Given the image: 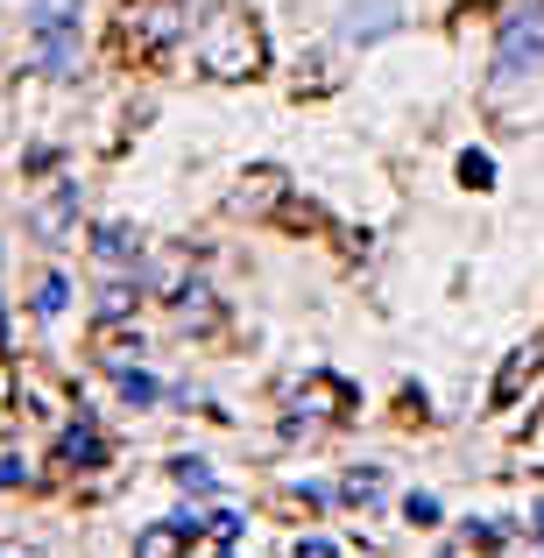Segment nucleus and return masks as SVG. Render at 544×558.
<instances>
[{"label":"nucleus","instance_id":"f257e3e1","mask_svg":"<svg viewBox=\"0 0 544 558\" xmlns=\"http://www.w3.org/2000/svg\"><path fill=\"white\" fill-rule=\"evenodd\" d=\"M262 28H255V14H241V8H213L205 14V28H198V64H205V78H219V85H241V78H255L262 71Z\"/></svg>","mask_w":544,"mask_h":558},{"label":"nucleus","instance_id":"f03ea898","mask_svg":"<svg viewBox=\"0 0 544 558\" xmlns=\"http://www.w3.org/2000/svg\"><path fill=\"white\" fill-rule=\"evenodd\" d=\"M503 64H531V57H544V0H509L503 14Z\"/></svg>","mask_w":544,"mask_h":558},{"label":"nucleus","instance_id":"7ed1b4c3","mask_svg":"<svg viewBox=\"0 0 544 558\" xmlns=\"http://www.w3.org/2000/svg\"><path fill=\"white\" fill-rule=\"evenodd\" d=\"M28 28H36V71L71 78L78 71V22H28Z\"/></svg>","mask_w":544,"mask_h":558},{"label":"nucleus","instance_id":"20e7f679","mask_svg":"<svg viewBox=\"0 0 544 558\" xmlns=\"http://www.w3.org/2000/svg\"><path fill=\"white\" fill-rule=\"evenodd\" d=\"M396 28V0H354V8L340 14V43H375Z\"/></svg>","mask_w":544,"mask_h":558},{"label":"nucleus","instance_id":"39448f33","mask_svg":"<svg viewBox=\"0 0 544 558\" xmlns=\"http://www.w3.org/2000/svg\"><path fill=\"white\" fill-rule=\"evenodd\" d=\"M71 227H78V184H57L50 198L36 205V233H43V241H64Z\"/></svg>","mask_w":544,"mask_h":558},{"label":"nucleus","instance_id":"423d86ee","mask_svg":"<svg viewBox=\"0 0 544 558\" xmlns=\"http://www.w3.org/2000/svg\"><path fill=\"white\" fill-rule=\"evenodd\" d=\"M93 255H99V269H113V276H135V255H142V241L128 227H99L93 233Z\"/></svg>","mask_w":544,"mask_h":558},{"label":"nucleus","instance_id":"0eeeda50","mask_svg":"<svg viewBox=\"0 0 544 558\" xmlns=\"http://www.w3.org/2000/svg\"><path fill=\"white\" fill-rule=\"evenodd\" d=\"M113 389H121L128 410H156L164 403V381H156L149 368H113Z\"/></svg>","mask_w":544,"mask_h":558},{"label":"nucleus","instance_id":"6e6552de","mask_svg":"<svg viewBox=\"0 0 544 558\" xmlns=\"http://www.w3.org/2000/svg\"><path fill=\"white\" fill-rule=\"evenodd\" d=\"M99 452H107V446H99V424H93V417H78V424L64 432V460H78V466H99Z\"/></svg>","mask_w":544,"mask_h":558},{"label":"nucleus","instance_id":"1a4fd4ad","mask_svg":"<svg viewBox=\"0 0 544 558\" xmlns=\"http://www.w3.org/2000/svg\"><path fill=\"white\" fill-rule=\"evenodd\" d=\"M128 312H135V276H113V283L99 290V318L113 326V318H128Z\"/></svg>","mask_w":544,"mask_h":558},{"label":"nucleus","instance_id":"9d476101","mask_svg":"<svg viewBox=\"0 0 544 558\" xmlns=\"http://www.w3.org/2000/svg\"><path fill=\"white\" fill-rule=\"evenodd\" d=\"M375 495H382V466H354L340 481V502H375Z\"/></svg>","mask_w":544,"mask_h":558},{"label":"nucleus","instance_id":"9b49d317","mask_svg":"<svg viewBox=\"0 0 544 558\" xmlns=\"http://www.w3.org/2000/svg\"><path fill=\"white\" fill-rule=\"evenodd\" d=\"M178 523H156V531H142V545H135V558H178Z\"/></svg>","mask_w":544,"mask_h":558},{"label":"nucleus","instance_id":"f8f14e48","mask_svg":"<svg viewBox=\"0 0 544 558\" xmlns=\"http://www.w3.org/2000/svg\"><path fill=\"white\" fill-rule=\"evenodd\" d=\"M64 304H71V283H64V276H43V290H36V312H43V318H57Z\"/></svg>","mask_w":544,"mask_h":558},{"label":"nucleus","instance_id":"ddd939ff","mask_svg":"<svg viewBox=\"0 0 544 558\" xmlns=\"http://www.w3.org/2000/svg\"><path fill=\"white\" fill-rule=\"evenodd\" d=\"M170 474H178V481H184L191 495H213V466H205V460H191V452H184L178 466H170Z\"/></svg>","mask_w":544,"mask_h":558},{"label":"nucleus","instance_id":"4468645a","mask_svg":"<svg viewBox=\"0 0 544 558\" xmlns=\"http://www.w3.org/2000/svg\"><path fill=\"white\" fill-rule=\"evenodd\" d=\"M460 184L488 191V184H495V163H488V156H481V149H467V156H460Z\"/></svg>","mask_w":544,"mask_h":558},{"label":"nucleus","instance_id":"2eb2a0df","mask_svg":"<svg viewBox=\"0 0 544 558\" xmlns=\"http://www.w3.org/2000/svg\"><path fill=\"white\" fill-rule=\"evenodd\" d=\"M28 22H78V0H28Z\"/></svg>","mask_w":544,"mask_h":558},{"label":"nucleus","instance_id":"dca6fc26","mask_svg":"<svg viewBox=\"0 0 544 558\" xmlns=\"http://www.w3.org/2000/svg\"><path fill=\"white\" fill-rule=\"evenodd\" d=\"M205 531H213L219 545H233V537H241V517H233V509H213V517H205Z\"/></svg>","mask_w":544,"mask_h":558},{"label":"nucleus","instance_id":"f3484780","mask_svg":"<svg viewBox=\"0 0 544 558\" xmlns=\"http://www.w3.org/2000/svg\"><path fill=\"white\" fill-rule=\"evenodd\" d=\"M403 517H410V523H438L446 509H438V495H410V502H403Z\"/></svg>","mask_w":544,"mask_h":558},{"label":"nucleus","instance_id":"a211bd4d","mask_svg":"<svg viewBox=\"0 0 544 558\" xmlns=\"http://www.w3.org/2000/svg\"><path fill=\"white\" fill-rule=\"evenodd\" d=\"M290 558H340V545H333V537H298Z\"/></svg>","mask_w":544,"mask_h":558},{"label":"nucleus","instance_id":"6ab92c4d","mask_svg":"<svg viewBox=\"0 0 544 558\" xmlns=\"http://www.w3.org/2000/svg\"><path fill=\"white\" fill-rule=\"evenodd\" d=\"M22 481H28V466L14 452H0V488H22Z\"/></svg>","mask_w":544,"mask_h":558}]
</instances>
